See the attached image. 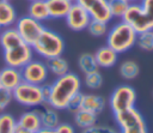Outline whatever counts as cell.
I'll use <instances>...</instances> for the list:
<instances>
[{"label":"cell","mask_w":153,"mask_h":133,"mask_svg":"<svg viewBox=\"0 0 153 133\" xmlns=\"http://www.w3.org/2000/svg\"><path fill=\"white\" fill-rule=\"evenodd\" d=\"M63 19H65L67 26L73 31L86 30L91 22V17L87 13V11L76 2L72 4L71 8L68 10V12Z\"/></svg>","instance_id":"10"},{"label":"cell","mask_w":153,"mask_h":133,"mask_svg":"<svg viewBox=\"0 0 153 133\" xmlns=\"http://www.w3.org/2000/svg\"><path fill=\"white\" fill-rule=\"evenodd\" d=\"M36 133H56L55 132V129H50V128H41L38 132H36Z\"/></svg>","instance_id":"37"},{"label":"cell","mask_w":153,"mask_h":133,"mask_svg":"<svg viewBox=\"0 0 153 133\" xmlns=\"http://www.w3.org/2000/svg\"><path fill=\"white\" fill-rule=\"evenodd\" d=\"M81 133H98V131H97V125H94V126H91V127H87V128L82 129V132H81Z\"/></svg>","instance_id":"36"},{"label":"cell","mask_w":153,"mask_h":133,"mask_svg":"<svg viewBox=\"0 0 153 133\" xmlns=\"http://www.w3.org/2000/svg\"><path fill=\"white\" fill-rule=\"evenodd\" d=\"M1 30H2V29H1V28H0V32H1Z\"/></svg>","instance_id":"40"},{"label":"cell","mask_w":153,"mask_h":133,"mask_svg":"<svg viewBox=\"0 0 153 133\" xmlns=\"http://www.w3.org/2000/svg\"><path fill=\"white\" fill-rule=\"evenodd\" d=\"M2 56L6 66L20 69L33 59V49L31 46L23 42L11 49L4 50Z\"/></svg>","instance_id":"8"},{"label":"cell","mask_w":153,"mask_h":133,"mask_svg":"<svg viewBox=\"0 0 153 133\" xmlns=\"http://www.w3.org/2000/svg\"><path fill=\"white\" fill-rule=\"evenodd\" d=\"M120 133H148L145 120L120 128Z\"/></svg>","instance_id":"30"},{"label":"cell","mask_w":153,"mask_h":133,"mask_svg":"<svg viewBox=\"0 0 153 133\" xmlns=\"http://www.w3.org/2000/svg\"><path fill=\"white\" fill-rule=\"evenodd\" d=\"M135 44L145 52H152L153 50V30L137 32Z\"/></svg>","instance_id":"25"},{"label":"cell","mask_w":153,"mask_h":133,"mask_svg":"<svg viewBox=\"0 0 153 133\" xmlns=\"http://www.w3.org/2000/svg\"><path fill=\"white\" fill-rule=\"evenodd\" d=\"M108 4H109V8L112 18L122 19L124 12L130 5V1L129 0H108Z\"/></svg>","instance_id":"26"},{"label":"cell","mask_w":153,"mask_h":133,"mask_svg":"<svg viewBox=\"0 0 153 133\" xmlns=\"http://www.w3.org/2000/svg\"><path fill=\"white\" fill-rule=\"evenodd\" d=\"M122 20L131 25L136 32L153 30V0L130 2Z\"/></svg>","instance_id":"2"},{"label":"cell","mask_w":153,"mask_h":133,"mask_svg":"<svg viewBox=\"0 0 153 133\" xmlns=\"http://www.w3.org/2000/svg\"><path fill=\"white\" fill-rule=\"evenodd\" d=\"M74 122L79 128L85 129V128L94 126L97 123V114L80 109L79 111L74 113Z\"/></svg>","instance_id":"22"},{"label":"cell","mask_w":153,"mask_h":133,"mask_svg":"<svg viewBox=\"0 0 153 133\" xmlns=\"http://www.w3.org/2000/svg\"><path fill=\"white\" fill-rule=\"evenodd\" d=\"M17 12L10 0H0V28L14 26L17 22Z\"/></svg>","instance_id":"15"},{"label":"cell","mask_w":153,"mask_h":133,"mask_svg":"<svg viewBox=\"0 0 153 133\" xmlns=\"http://www.w3.org/2000/svg\"><path fill=\"white\" fill-rule=\"evenodd\" d=\"M12 101H13L12 91L0 86V113H4Z\"/></svg>","instance_id":"31"},{"label":"cell","mask_w":153,"mask_h":133,"mask_svg":"<svg viewBox=\"0 0 153 133\" xmlns=\"http://www.w3.org/2000/svg\"><path fill=\"white\" fill-rule=\"evenodd\" d=\"M118 72H120L122 78H124L127 80H131L139 75L140 67L134 60H124L123 62L120 64Z\"/></svg>","instance_id":"24"},{"label":"cell","mask_w":153,"mask_h":133,"mask_svg":"<svg viewBox=\"0 0 153 133\" xmlns=\"http://www.w3.org/2000/svg\"><path fill=\"white\" fill-rule=\"evenodd\" d=\"M45 4L51 19H62L66 17L73 2L69 0H45Z\"/></svg>","instance_id":"18"},{"label":"cell","mask_w":153,"mask_h":133,"mask_svg":"<svg viewBox=\"0 0 153 133\" xmlns=\"http://www.w3.org/2000/svg\"><path fill=\"white\" fill-rule=\"evenodd\" d=\"M23 81L22 72L19 68L6 66L0 71V86L7 90H13Z\"/></svg>","instance_id":"13"},{"label":"cell","mask_w":153,"mask_h":133,"mask_svg":"<svg viewBox=\"0 0 153 133\" xmlns=\"http://www.w3.org/2000/svg\"><path fill=\"white\" fill-rule=\"evenodd\" d=\"M82 95H84V93H81V91H79L76 95H74V96L72 97V99L69 101V103H68V105H67V110H68V111H71V113L74 114V113L79 111V110L81 109Z\"/></svg>","instance_id":"32"},{"label":"cell","mask_w":153,"mask_h":133,"mask_svg":"<svg viewBox=\"0 0 153 133\" xmlns=\"http://www.w3.org/2000/svg\"><path fill=\"white\" fill-rule=\"evenodd\" d=\"M94 58H96L98 67L109 68L116 65L118 60V53H116L112 48L105 44L97 49V52L94 53Z\"/></svg>","instance_id":"14"},{"label":"cell","mask_w":153,"mask_h":133,"mask_svg":"<svg viewBox=\"0 0 153 133\" xmlns=\"http://www.w3.org/2000/svg\"><path fill=\"white\" fill-rule=\"evenodd\" d=\"M75 2L87 11L91 19L104 23H109L112 19L108 0H75Z\"/></svg>","instance_id":"11"},{"label":"cell","mask_w":153,"mask_h":133,"mask_svg":"<svg viewBox=\"0 0 153 133\" xmlns=\"http://www.w3.org/2000/svg\"><path fill=\"white\" fill-rule=\"evenodd\" d=\"M45 64H47L49 73H51L56 78L61 77V75H65L66 73L69 72V65H68L67 60L62 58V55L49 59V60L45 61Z\"/></svg>","instance_id":"21"},{"label":"cell","mask_w":153,"mask_h":133,"mask_svg":"<svg viewBox=\"0 0 153 133\" xmlns=\"http://www.w3.org/2000/svg\"><path fill=\"white\" fill-rule=\"evenodd\" d=\"M55 132L56 133H75V129L72 125L69 123H59L55 128Z\"/></svg>","instance_id":"33"},{"label":"cell","mask_w":153,"mask_h":133,"mask_svg":"<svg viewBox=\"0 0 153 133\" xmlns=\"http://www.w3.org/2000/svg\"><path fill=\"white\" fill-rule=\"evenodd\" d=\"M20 43H23V40L20 38V36H19V34L14 26L5 28L1 30V32H0V47L2 48V52L11 49V48H13Z\"/></svg>","instance_id":"19"},{"label":"cell","mask_w":153,"mask_h":133,"mask_svg":"<svg viewBox=\"0 0 153 133\" xmlns=\"http://www.w3.org/2000/svg\"><path fill=\"white\" fill-rule=\"evenodd\" d=\"M17 125L36 133L42 128V122L39 119L38 113L32 108L31 110H26L23 114H20L19 119L17 120Z\"/></svg>","instance_id":"17"},{"label":"cell","mask_w":153,"mask_h":133,"mask_svg":"<svg viewBox=\"0 0 153 133\" xmlns=\"http://www.w3.org/2000/svg\"><path fill=\"white\" fill-rule=\"evenodd\" d=\"M97 131H98V133H120L118 131H116L112 127H109V126H99V125H97Z\"/></svg>","instance_id":"34"},{"label":"cell","mask_w":153,"mask_h":133,"mask_svg":"<svg viewBox=\"0 0 153 133\" xmlns=\"http://www.w3.org/2000/svg\"><path fill=\"white\" fill-rule=\"evenodd\" d=\"M81 80L78 74L68 72L65 75L57 77L51 84H49V97L47 104L57 109H67V105L72 97L80 91Z\"/></svg>","instance_id":"1"},{"label":"cell","mask_w":153,"mask_h":133,"mask_svg":"<svg viewBox=\"0 0 153 133\" xmlns=\"http://www.w3.org/2000/svg\"><path fill=\"white\" fill-rule=\"evenodd\" d=\"M14 28L18 31L23 42H25L29 46H32L36 42V40L38 38V36L44 29L42 22H38L29 17L27 14L19 17L14 24Z\"/></svg>","instance_id":"7"},{"label":"cell","mask_w":153,"mask_h":133,"mask_svg":"<svg viewBox=\"0 0 153 133\" xmlns=\"http://www.w3.org/2000/svg\"><path fill=\"white\" fill-rule=\"evenodd\" d=\"M17 126V120L8 113H0V133H13Z\"/></svg>","instance_id":"27"},{"label":"cell","mask_w":153,"mask_h":133,"mask_svg":"<svg viewBox=\"0 0 153 133\" xmlns=\"http://www.w3.org/2000/svg\"><path fill=\"white\" fill-rule=\"evenodd\" d=\"M33 52L45 61L56 56H61L65 52V41L61 35L51 29L44 28L36 42L31 46Z\"/></svg>","instance_id":"4"},{"label":"cell","mask_w":153,"mask_h":133,"mask_svg":"<svg viewBox=\"0 0 153 133\" xmlns=\"http://www.w3.org/2000/svg\"><path fill=\"white\" fill-rule=\"evenodd\" d=\"M130 2H139V1H141V0H129Z\"/></svg>","instance_id":"38"},{"label":"cell","mask_w":153,"mask_h":133,"mask_svg":"<svg viewBox=\"0 0 153 133\" xmlns=\"http://www.w3.org/2000/svg\"><path fill=\"white\" fill-rule=\"evenodd\" d=\"M90 35L94 36V37H102V36H105L108 34V23H104V22H100V20H96V19H91L87 29Z\"/></svg>","instance_id":"28"},{"label":"cell","mask_w":153,"mask_h":133,"mask_svg":"<svg viewBox=\"0 0 153 133\" xmlns=\"http://www.w3.org/2000/svg\"><path fill=\"white\" fill-rule=\"evenodd\" d=\"M136 102V91L127 84L117 86L110 95L109 105L114 114L133 108Z\"/></svg>","instance_id":"6"},{"label":"cell","mask_w":153,"mask_h":133,"mask_svg":"<svg viewBox=\"0 0 153 133\" xmlns=\"http://www.w3.org/2000/svg\"><path fill=\"white\" fill-rule=\"evenodd\" d=\"M84 83H85L86 87H88L91 90H97L103 84V77L99 73V71H94V72H91V73L85 74Z\"/></svg>","instance_id":"29"},{"label":"cell","mask_w":153,"mask_h":133,"mask_svg":"<svg viewBox=\"0 0 153 133\" xmlns=\"http://www.w3.org/2000/svg\"><path fill=\"white\" fill-rule=\"evenodd\" d=\"M27 16L38 20V22L48 20L50 17H49V12H48V8H47L45 0L30 1L29 7H27Z\"/></svg>","instance_id":"20"},{"label":"cell","mask_w":153,"mask_h":133,"mask_svg":"<svg viewBox=\"0 0 153 133\" xmlns=\"http://www.w3.org/2000/svg\"><path fill=\"white\" fill-rule=\"evenodd\" d=\"M106 36V46L112 48L116 53H126L135 46L137 32L131 25L123 22L122 19L114 24L109 30Z\"/></svg>","instance_id":"3"},{"label":"cell","mask_w":153,"mask_h":133,"mask_svg":"<svg viewBox=\"0 0 153 133\" xmlns=\"http://www.w3.org/2000/svg\"><path fill=\"white\" fill-rule=\"evenodd\" d=\"M13 99L23 107L37 108L45 103L42 91V85H35L26 81H22L17 87L12 90Z\"/></svg>","instance_id":"5"},{"label":"cell","mask_w":153,"mask_h":133,"mask_svg":"<svg viewBox=\"0 0 153 133\" xmlns=\"http://www.w3.org/2000/svg\"><path fill=\"white\" fill-rule=\"evenodd\" d=\"M27 1H29V2H30V1H35V0H27Z\"/></svg>","instance_id":"39"},{"label":"cell","mask_w":153,"mask_h":133,"mask_svg":"<svg viewBox=\"0 0 153 133\" xmlns=\"http://www.w3.org/2000/svg\"><path fill=\"white\" fill-rule=\"evenodd\" d=\"M78 66H79L80 71L84 74L98 71V68H99L98 65H97L94 54H91V53H82V54H80L79 58H78Z\"/></svg>","instance_id":"23"},{"label":"cell","mask_w":153,"mask_h":133,"mask_svg":"<svg viewBox=\"0 0 153 133\" xmlns=\"http://www.w3.org/2000/svg\"><path fill=\"white\" fill-rule=\"evenodd\" d=\"M33 109L38 113L43 128L55 129L56 126L60 123V117H59L57 109L48 105L47 103H44V104H42L37 108H33Z\"/></svg>","instance_id":"12"},{"label":"cell","mask_w":153,"mask_h":133,"mask_svg":"<svg viewBox=\"0 0 153 133\" xmlns=\"http://www.w3.org/2000/svg\"><path fill=\"white\" fill-rule=\"evenodd\" d=\"M23 81L35 84V85H43L49 75V71L47 64L41 60H31L29 61L23 68H20Z\"/></svg>","instance_id":"9"},{"label":"cell","mask_w":153,"mask_h":133,"mask_svg":"<svg viewBox=\"0 0 153 133\" xmlns=\"http://www.w3.org/2000/svg\"><path fill=\"white\" fill-rule=\"evenodd\" d=\"M13 133H33V132H31V131H29V129H26V128H24V127H22L19 125H17Z\"/></svg>","instance_id":"35"},{"label":"cell","mask_w":153,"mask_h":133,"mask_svg":"<svg viewBox=\"0 0 153 133\" xmlns=\"http://www.w3.org/2000/svg\"><path fill=\"white\" fill-rule=\"evenodd\" d=\"M105 99L97 93H84L81 99V109L91 111L93 114H99L105 108Z\"/></svg>","instance_id":"16"}]
</instances>
